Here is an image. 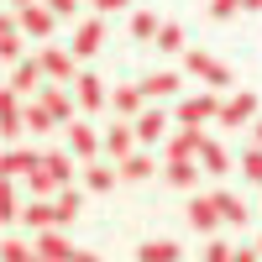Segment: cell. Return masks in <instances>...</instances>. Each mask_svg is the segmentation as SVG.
Returning <instances> with one entry per match:
<instances>
[{
	"label": "cell",
	"mask_w": 262,
	"mask_h": 262,
	"mask_svg": "<svg viewBox=\"0 0 262 262\" xmlns=\"http://www.w3.org/2000/svg\"><path fill=\"white\" fill-rule=\"evenodd\" d=\"M48 126H58L53 111H48L42 100H27V131H48Z\"/></svg>",
	"instance_id": "33"
},
{
	"label": "cell",
	"mask_w": 262,
	"mask_h": 262,
	"mask_svg": "<svg viewBox=\"0 0 262 262\" xmlns=\"http://www.w3.org/2000/svg\"><path fill=\"white\" fill-rule=\"evenodd\" d=\"M158 48H163V53H184V27H179V21H163Z\"/></svg>",
	"instance_id": "34"
},
{
	"label": "cell",
	"mask_w": 262,
	"mask_h": 262,
	"mask_svg": "<svg viewBox=\"0 0 262 262\" xmlns=\"http://www.w3.org/2000/svg\"><path fill=\"white\" fill-rule=\"evenodd\" d=\"M152 173H158V163H152L147 152H131V158L121 163V179H131V184H147Z\"/></svg>",
	"instance_id": "24"
},
{
	"label": "cell",
	"mask_w": 262,
	"mask_h": 262,
	"mask_svg": "<svg viewBox=\"0 0 262 262\" xmlns=\"http://www.w3.org/2000/svg\"><path fill=\"white\" fill-rule=\"evenodd\" d=\"M257 210H262V200H257Z\"/></svg>",
	"instance_id": "47"
},
{
	"label": "cell",
	"mask_w": 262,
	"mask_h": 262,
	"mask_svg": "<svg viewBox=\"0 0 262 262\" xmlns=\"http://www.w3.org/2000/svg\"><path fill=\"white\" fill-rule=\"evenodd\" d=\"M21 131H27V105H21V95L6 84V90H0V137L16 142Z\"/></svg>",
	"instance_id": "5"
},
{
	"label": "cell",
	"mask_w": 262,
	"mask_h": 262,
	"mask_svg": "<svg viewBox=\"0 0 262 262\" xmlns=\"http://www.w3.org/2000/svg\"><path fill=\"white\" fill-rule=\"evenodd\" d=\"M111 111H116L121 121H137V116L147 111V95H142V84H116V90H111Z\"/></svg>",
	"instance_id": "11"
},
{
	"label": "cell",
	"mask_w": 262,
	"mask_h": 262,
	"mask_svg": "<svg viewBox=\"0 0 262 262\" xmlns=\"http://www.w3.org/2000/svg\"><path fill=\"white\" fill-rule=\"evenodd\" d=\"M63 131H69V152H74L79 163H95V158H100L105 137H95V126H90V121H69Z\"/></svg>",
	"instance_id": "7"
},
{
	"label": "cell",
	"mask_w": 262,
	"mask_h": 262,
	"mask_svg": "<svg viewBox=\"0 0 262 262\" xmlns=\"http://www.w3.org/2000/svg\"><path fill=\"white\" fill-rule=\"evenodd\" d=\"M42 69H48L53 84H74V48H42Z\"/></svg>",
	"instance_id": "15"
},
{
	"label": "cell",
	"mask_w": 262,
	"mask_h": 262,
	"mask_svg": "<svg viewBox=\"0 0 262 262\" xmlns=\"http://www.w3.org/2000/svg\"><path fill=\"white\" fill-rule=\"evenodd\" d=\"M252 137H257V147H262V116H257V121H252Z\"/></svg>",
	"instance_id": "41"
},
{
	"label": "cell",
	"mask_w": 262,
	"mask_h": 262,
	"mask_svg": "<svg viewBox=\"0 0 262 262\" xmlns=\"http://www.w3.org/2000/svg\"><path fill=\"white\" fill-rule=\"evenodd\" d=\"M158 32H163V27H158V16H152V11H137V16H131V37H137V42H152Z\"/></svg>",
	"instance_id": "32"
},
{
	"label": "cell",
	"mask_w": 262,
	"mask_h": 262,
	"mask_svg": "<svg viewBox=\"0 0 262 262\" xmlns=\"http://www.w3.org/2000/svg\"><path fill=\"white\" fill-rule=\"evenodd\" d=\"M42 163H48V173L58 179V189L74 184V152H42Z\"/></svg>",
	"instance_id": "23"
},
{
	"label": "cell",
	"mask_w": 262,
	"mask_h": 262,
	"mask_svg": "<svg viewBox=\"0 0 262 262\" xmlns=\"http://www.w3.org/2000/svg\"><path fill=\"white\" fill-rule=\"evenodd\" d=\"M100 42H105V21L95 16V21H79V27H74V42H69V48H74V58H95Z\"/></svg>",
	"instance_id": "14"
},
{
	"label": "cell",
	"mask_w": 262,
	"mask_h": 262,
	"mask_svg": "<svg viewBox=\"0 0 262 262\" xmlns=\"http://www.w3.org/2000/svg\"><path fill=\"white\" fill-rule=\"evenodd\" d=\"M236 262H262V252L252 247V252H236Z\"/></svg>",
	"instance_id": "40"
},
{
	"label": "cell",
	"mask_w": 262,
	"mask_h": 262,
	"mask_svg": "<svg viewBox=\"0 0 262 262\" xmlns=\"http://www.w3.org/2000/svg\"><path fill=\"white\" fill-rule=\"evenodd\" d=\"M32 257H37V247H27L21 236H6V242H0V262H32Z\"/></svg>",
	"instance_id": "30"
},
{
	"label": "cell",
	"mask_w": 262,
	"mask_h": 262,
	"mask_svg": "<svg viewBox=\"0 0 262 262\" xmlns=\"http://www.w3.org/2000/svg\"><path fill=\"white\" fill-rule=\"evenodd\" d=\"M215 210H221V221L226 226H247V205H242V194H231V189H215Z\"/></svg>",
	"instance_id": "21"
},
{
	"label": "cell",
	"mask_w": 262,
	"mask_h": 262,
	"mask_svg": "<svg viewBox=\"0 0 262 262\" xmlns=\"http://www.w3.org/2000/svg\"><path fill=\"white\" fill-rule=\"evenodd\" d=\"M242 179L247 184H262V147H247L242 152Z\"/></svg>",
	"instance_id": "35"
},
{
	"label": "cell",
	"mask_w": 262,
	"mask_h": 262,
	"mask_svg": "<svg viewBox=\"0 0 262 262\" xmlns=\"http://www.w3.org/2000/svg\"><path fill=\"white\" fill-rule=\"evenodd\" d=\"M126 6H131V0H95L100 16H116V11H126Z\"/></svg>",
	"instance_id": "39"
},
{
	"label": "cell",
	"mask_w": 262,
	"mask_h": 262,
	"mask_svg": "<svg viewBox=\"0 0 262 262\" xmlns=\"http://www.w3.org/2000/svg\"><path fill=\"white\" fill-rule=\"evenodd\" d=\"M184 221L200 231V236H210L215 226H226V221H221V210H215V194H194V200L184 205Z\"/></svg>",
	"instance_id": "8"
},
{
	"label": "cell",
	"mask_w": 262,
	"mask_h": 262,
	"mask_svg": "<svg viewBox=\"0 0 262 262\" xmlns=\"http://www.w3.org/2000/svg\"><path fill=\"white\" fill-rule=\"evenodd\" d=\"M84 184H90L95 194L116 189V168H111V163H100V158H95V163H84Z\"/></svg>",
	"instance_id": "26"
},
{
	"label": "cell",
	"mask_w": 262,
	"mask_h": 262,
	"mask_svg": "<svg viewBox=\"0 0 262 262\" xmlns=\"http://www.w3.org/2000/svg\"><path fill=\"white\" fill-rule=\"evenodd\" d=\"M74 262H100V257H95V252H79V257H74Z\"/></svg>",
	"instance_id": "43"
},
{
	"label": "cell",
	"mask_w": 262,
	"mask_h": 262,
	"mask_svg": "<svg viewBox=\"0 0 262 262\" xmlns=\"http://www.w3.org/2000/svg\"><path fill=\"white\" fill-rule=\"evenodd\" d=\"M32 262H48V257H32Z\"/></svg>",
	"instance_id": "45"
},
{
	"label": "cell",
	"mask_w": 262,
	"mask_h": 262,
	"mask_svg": "<svg viewBox=\"0 0 262 262\" xmlns=\"http://www.w3.org/2000/svg\"><path fill=\"white\" fill-rule=\"evenodd\" d=\"M200 163H205V173H215V179H221V173H231L226 147H221V142H210V137H205V147H200Z\"/></svg>",
	"instance_id": "27"
},
{
	"label": "cell",
	"mask_w": 262,
	"mask_h": 262,
	"mask_svg": "<svg viewBox=\"0 0 262 262\" xmlns=\"http://www.w3.org/2000/svg\"><path fill=\"white\" fill-rule=\"evenodd\" d=\"M37 163L42 158H37L32 147H11V152H0V179H27Z\"/></svg>",
	"instance_id": "17"
},
{
	"label": "cell",
	"mask_w": 262,
	"mask_h": 262,
	"mask_svg": "<svg viewBox=\"0 0 262 262\" xmlns=\"http://www.w3.org/2000/svg\"><path fill=\"white\" fill-rule=\"evenodd\" d=\"M215 121H221V126H231V131L252 126V121H257V95H252V90H242V95L221 100V116H215Z\"/></svg>",
	"instance_id": "4"
},
{
	"label": "cell",
	"mask_w": 262,
	"mask_h": 262,
	"mask_svg": "<svg viewBox=\"0 0 262 262\" xmlns=\"http://www.w3.org/2000/svg\"><path fill=\"white\" fill-rule=\"evenodd\" d=\"M173 116H179V126H205V121H215V116H221V95H189V100H179V111H173Z\"/></svg>",
	"instance_id": "3"
},
{
	"label": "cell",
	"mask_w": 262,
	"mask_h": 262,
	"mask_svg": "<svg viewBox=\"0 0 262 262\" xmlns=\"http://www.w3.org/2000/svg\"><path fill=\"white\" fill-rule=\"evenodd\" d=\"M27 189H32V200H53V194H58V179L48 173V163H37L27 173Z\"/></svg>",
	"instance_id": "25"
},
{
	"label": "cell",
	"mask_w": 262,
	"mask_h": 262,
	"mask_svg": "<svg viewBox=\"0 0 262 262\" xmlns=\"http://www.w3.org/2000/svg\"><path fill=\"white\" fill-rule=\"evenodd\" d=\"M42 6H48V11H58V21H63V16H74V6H79V0H42Z\"/></svg>",
	"instance_id": "38"
},
{
	"label": "cell",
	"mask_w": 262,
	"mask_h": 262,
	"mask_svg": "<svg viewBox=\"0 0 262 262\" xmlns=\"http://www.w3.org/2000/svg\"><path fill=\"white\" fill-rule=\"evenodd\" d=\"M74 100H79V111H100V105H111V90H105L100 74H79L74 79Z\"/></svg>",
	"instance_id": "10"
},
{
	"label": "cell",
	"mask_w": 262,
	"mask_h": 262,
	"mask_svg": "<svg viewBox=\"0 0 262 262\" xmlns=\"http://www.w3.org/2000/svg\"><path fill=\"white\" fill-rule=\"evenodd\" d=\"M131 126H137V142H163V131H168V111H163V105H147V111L137 116V121H131Z\"/></svg>",
	"instance_id": "16"
},
{
	"label": "cell",
	"mask_w": 262,
	"mask_h": 262,
	"mask_svg": "<svg viewBox=\"0 0 262 262\" xmlns=\"http://www.w3.org/2000/svg\"><path fill=\"white\" fill-rule=\"evenodd\" d=\"M200 147H205V131H200V126L173 131V137H168V163H173V158H200Z\"/></svg>",
	"instance_id": "19"
},
{
	"label": "cell",
	"mask_w": 262,
	"mask_h": 262,
	"mask_svg": "<svg viewBox=\"0 0 262 262\" xmlns=\"http://www.w3.org/2000/svg\"><path fill=\"white\" fill-rule=\"evenodd\" d=\"M42 79H48L42 58H21L16 69H11V90H16L21 100H37V95H42Z\"/></svg>",
	"instance_id": "6"
},
{
	"label": "cell",
	"mask_w": 262,
	"mask_h": 262,
	"mask_svg": "<svg viewBox=\"0 0 262 262\" xmlns=\"http://www.w3.org/2000/svg\"><path fill=\"white\" fill-rule=\"evenodd\" d=\"M37 100L53 111V121H58V126H69V121H74V95L63 90V84H42V95H37Z\"/></svg>",
	"instance_id": "18"
},
{
	"label": "cell",
	"mask_w": 262,
	"mask_h": 262,
	"mask_svg": "<svg viewBox=\"0 0 262 262\" xmlns=\"http://www.w3.org/2000/svg\"><path fill=\"white\" fill-rule=\"evenodd\" d=\"M21 6H32V0H16V11H21Z\"/></svg>",
	"instance_id": "44"
},
{
	"label": "cell",
	"mask_w": 262,
	"mask_h": 262,
	"mask_svg": "<svg viewBox=\"0 0 262 262\" xmlns=\"http://www.w3.org/2000/svg\"><path fill=\"white\" fill-rule=\"evenodd\" d=\"M105 152H111V163L121 168L131 152H137V126H131V121H116L111 131H105Z\"/></svg>",
	"instance_id": "12"
},
{
	"label": "cell",
	"mask_w": 262,
	"mask_h": 262,
	"mask_svg": "<svg viewBox=\"0 0 262 262\" xmlns=\"http://www.w3.org/2000/svg\"><path fill=\"white\" fill-rule=\"evenodd\" d=\"M21 226H27V231H53V226H63V221H58V200H27V205H21Z\"/></svg>",
	"instance_id": "13"
},
{
	"label": "cell",
	"mask_w": 262,
	"mask_h": 262,
	"mask_svg": "<svg viewBox=\"0 0 262 262\" xmlns=\"http://www.w3.org/2000/svg\"><path fill=\"white\" fill-rule=\"evenodd\" d=\"M236 11H242V0H210V16L215 21H231Z\"/></svg>",
	"instance_id": "37"
},
{
	"label": "cell",
	"mask_w": 262,
	"mask_h": 262,
	"mask_svg": "<svg viewBox=\"0 0 262 262\" xmlns=\"http://www.w3.org/2000/svg\"><path fill=\"white\" fill-rule=\"evenodd\" d=\"M184 69H189L194 79H205L210 90H226V84H231V69H226V63H215L210 53H200V48H189V53H184Z\"/></svg>",
	"instance_id": "1"
},
{
	"label": "cell",
	"mask_w": 262,
	"mask_h": 262,
	"mask_svg": "<svg viewBox=\"0 0 262 262\" xmlns=\"http://www.w3.org/2000/svg\"><path fill=\"white\" fill-rule=\"evenodd\" d=\"M257 252H262V236H257Z\"/></svg>",
	"instance_id": "46"
},
{
	"label": "cell",
	"mask_w": 262,
	"mask_h": 262,
	"mask_svg": "<svg viewBox=\"0 0 262 262\" xmlns=\"http://www.w3.org/2000/svg\"><path fill=\"white\" fill-rule=\"evenodd\" d=\"M37 257H48V262H74L79 252H74V242L63 236V226H53V231H37Z\"/></svg>",
	"instance_id": "9"
},
{
	"label": "cell",
	"mask_w": 262,
	"mask_h": 262,
	"mask_svg": "<svg viewBox=\"0 0 262 262\" xmlns=\"http://www.w3.org/2000/svg\"><path fill=\"white\" fill-rule=\"evenodd\" d=\"M53 200H58V221H63V226H74V221H79V210H84V194H79V189H58Z\"/></svg>",
	"instance_id": "28"
},
{
	"label": "cell",
	"mask_w": 262,
	"mask_h": 262,
	"mask_svg": "<svg viewBox=\"0 0 262 262\" xmlns=\"http://www.w3.org/2000/svg\"><path fill=\"white\" fill-rule=\"evenodd\" d=\"M16 21H21V32H27V37H37V42H48V37L58 32V11H48L42 0L21 6V11H16Z\"/></svg>",
	"instance_id": "2"
},
{
	"label": "cell",
	"mask_w": 262,
	"mask_h": 262,
	"mask_svg": "<svg viewBox=\"0 0 262 262\" xmlns=\"http://www.w3.org/2000/svg\"><path fill=\"white\" fill-rule=\"evenodd\" d=\"M242 11H262V0H242Z\"/></svg>",
	"instance_id": "42"
},
{
	"label": "cell",
	"mask_w": 262,
	"mask_h": 262,
	"mask_svg": "<svg viewBox=\"0 0 262 262\" xmlns=\"http://www.w3.org/2000/svg\"><path fill=\"white\" fill-rule=\"evenodd\" d=\"M179 90H184V79H179V74H168V69L142 79V95H147V100H173Z\"/></svg>",
	"instance_id": "20"
},
{
	"label": "cell",
	"mask_w": 262,
	"mask_h": 262,
	"mask_svg": "<svg viewBox=\"0 0 262 262\" xmlns=\"http://www.w3.org/2000/svg\"><path fill=\"white\" fill-rule=\"evenodd\" d=\"M11 221H21V205H16L11 179H0V226H11Z\"/></svg>",
	"instance_id": "31"
},
{
	"label": "cell",
	"mask_w": 262,
	"mask_h": 262,
	"mask_svg": "<svg viewBox=\"0 0 262 262\" xmlns=\"http://www.w3.org/2000/svg\"><path fill=\"white\" fill-rule=\"evenodd\" d=\"M137 262H179V247H173V242H142Z\"/></svg>",
	"instance_id": "29"
},
{
	"label": "cell",
	"mask_w": 262,
	"mask_h": 262,
	"mask_svg": "<svg viewBox=\"0 0 262 262\" xmlns=\"http://www.w3.org/2000/svg\"><path fill=\"white\" fill-rule=\"evenodd\" d=\"M205 262H236V247H226V242H210V247H205Z\"/></svg>",
	"instance_id": "36"
},
{
	"label": "cell",
	"mask_w": 262,
	"mask_h": 262,
	"mask_svg": "<svg viewBox=\"0 0 262 262\" xmlns=\"http://www.w3.org/2000/svg\"><path fill=\"white\" fill-rule=\"evenodd\" d=\"M200 173H205L200 158H173V163H168V184H173V189H194V184H200Z\"/></svg>",
	"instance_id": "22"
}]
</instances>
